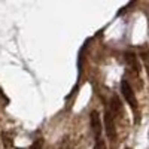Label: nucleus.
<instances>
[{"label": "nucleus", "instance_id": "obj_3", "mask_svg": "<svg viewBox=\"0 0 149 149\" xmlns=\"http://www.w3.org/2000/svg\"><path fill=\"white\" fill-rule=\"evenodd\" d=\"M113 115L109 109H106L104 112V116H103V122H104V130H106V134H107V139L109 140H113L115 137V121H113Z\"/></svg>", "mask_w": 149, "mask_h": 149}, {"label": "nucleus", "instance_id": "obj_7", "mask_svg": "<svg viewBox=\"0 0 149 149\" xmlns=\"http://www.w3.org/2000/svg\"><path fill=\"white\" fill-rule=\"evenodd\" d=\"M127 149H130V148H127Z\"/></svg>", "mask_w": 149, "mask_h": 149}, {"label": "nucleus", "instance_id": "obj_1", "mask_svg": "<svg viewBox=\"0 0 149 149\" xmlns=\"http://www.w3.org/2000/svg\"><path fill=\"white\" fill-rule=\"evenodd\" d=\"M91 128H93L94 136H95V148L94 149H104V143L100 139V134H102V119H100L98 112H95V110L91 113Z\"/></svg>", "mask_w": 149, "mask_h": 149}, {"label": "nucleus", "instance_id": "obj_5", "mask_svg": "<svg viewBox=\"0 0 149 149\" xmlns=\"http://www.w3.org/2000/svg\"><path fill=\"white\" fill-rule=\"evenodd\" d=\"M125 58H127V63H128V64H131L134 70L137 69V66H136V61H134V60H136L134 54H127V55H125Z\"/></svg>", "mask_w": 149, "mask_h": 149}, {"label": "nucleus", "instance_id": "obj_2", "mask_svg": "<svg viewBox=\"0 0 149 149\" xmlns=\"http://www.w3.org/2000/svg\"><path fill=\"white\" fill-rule=\"evenodd\" d=\"M121 93H122L124 98H125V102H127L133 109L137 107V98H136V94H134L131 85H130V82H128L127 79H122V82H121Z\"/></svg>", "mask_w": 149, "mask_h": 149}, {"label": "nucleus", "instance_id": "obj_6", "mask_svg": "<svg viewBox=\"0 0 149 149\" xmlns=\"http://www.w3.org/2000/svg\"><path fill=\"white\" fill-rule=\"evenodd\" d=\"M42 146H43V140H42V139H37V140L30 146V149H42Z\"/></svg>", "mask_w": 149, "mask_h": 149}, {"label": "nucleus", "instance_id": "obj_4", "mask_svg": "<svg viewBox=\"0 0 149 149\" xmlns=\"http://www.w3.org/2000/svg\"><path fill=\"white\" fill-rule=\"evenodd\" d=\"M110 112H113L112 115H119L121 112H122V104H121V102H119V98L116 97V95H113L112 97V102H110V109H109Z\"/></svg>", "mask_w": 149, "mask_h": 149}]
</instances>
